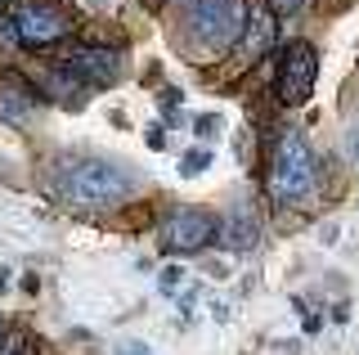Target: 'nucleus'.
Listing matches in <instances>:
<instances>
[{
    "instance_id": "obj_1",
    "label": "nucleus",
    "mask_w": 359,
    "mask_h": 355,
    "mask_svg": "<svg viewBox=\"0 0 359 355\" xmlns=\"http://www.w3.org/2000/svg\"><path fill=\"white\" fill-rule=\"evenodd\" d=\"M130 194V180L108 158H67L59 162V198L72 207H117Z\"/></svg>"
},
{
    "instance_id": "obj_2",
    "label": "nucleus",
    "mask_w": 359,
    "mask_h": 355,
    "mask_svg": "<svg viewBox=\"0 0 359 355\" xmlns=\"http://www.w3.org/2000/svg\"><path fill=\"white\" fill-rule=\"evenodd\" d=\"M0 36L22 50H50L72 36V18L54 0H9L0 14Z\"/></svg>"
},
{
    "instance_id": "obj_3",
    "label": "nucleus",
    "mask_w": 359,
    "mask_h": 355,
    "mask_svg": "<svg viewBox=\"0 0 359 355\" xmlns=\"http://www.w3.org/2000/svg\"><path fill=\"white\" fill-rule=\"evenodd\" d=\"M269 203L274 207H287V203H301L310 189H314V153L310 144L297 135V130H287V135H278L274 144V158H269Z\"/></svg>"
},
{
    "instance_id": "obj_4",
    "label": "nucleus",
    "mask_w": 359,
    "mask_h": 355,
    "mask_svg": "<svg viewBox=\"0 0 359 355\" xmlns=\"http://www.w3.org/2000/svg\"><path fill=\"white\" fill-rule=\"evenodd\" d=\"M184 5V18H189V32L207 46H233L243 41V27H247V5L243 0H180Z\"/></svg>"
},
{
    "instance_id": "obj_5",
    "label": "nucleus",
    "mask_w": 359,
    "mask_h": 355,
    "mask_svg": "<svg viewBox=\"0 0 359 355\" xmlns=\"http://www.w3.org/2000/svg\"><path fill=\"white\" fill-rule=\"evenodd\" d=\"M220 239V220L207 207H180L162 220V252L166 257H198Z\"/></svg>"
},
{
    "instance_id": "obj_6",
    "label": "nucleus",
    "mask_w": 359,
    "mask_h": 355,
    "mask_svg": "<svg viewBox=\"0 0 359 355\" xmlns=\"http://www.w3.org/2000/svg\"><path fill=\"white\" fill-rule=\"evenodd\" d=\"M314 76H319V54H314L310 41H297V46H287L283 63H278V76H274L278 104H287V108L306 104L310 91H314Z\"/></svg>"
},
{
    "instance_id": "obj_7",
    "label": "nucleus",
    "mask_w": 359,
    "mask_h": 355,
    "mask_svg": "<svg viewBox=\"0 0 359 355\" xmlns=\"http://www.w3.org/2000/svg\"><path fill=\"white\" fill-rule=\"evenodd\" d=\"M67 72H76L86 86H112L121 76V54L104 50V46H72L63 59Z\"/></svg>"
},
{
    "instance_id": "obj_8",
    "label": "nucleus",
    "mask_w": 359,
    "mask_h": 355,
    "mask_svg": "<svg viewBox=\"0 0 359 355\" xmlns=\"http://www.w3.org/2000/svg\"><path fill=\"white\" fill-rule=\"evenodd\" d=\"M274 36H278V18H274V9H269V5H252V9H247L243 41H238L243 59H261V54L274 46Z\"/></svg>"
},
{
    "instance_id": "obj_9",
    "label": "nucleus",
    "mask_w": 359,
    "mask_h": 355,
    "mask_svg": "<svg viewBox=\"0 0 359 355\" xmlns=\"http://www.w3.org/2000/svg\"><path fill=\"white\" fill-rule=\"evenodd\" d=\"M220 239H224L229 252H252L256 239H261V225H256L252 207H233V212L220 220Z\"/></svg>"
},
{
    "instance_id": "obj_10",
    "label": "nucleus",
    "mask_w": 359,
    "mask_h": 355,
    "mask_svg": "<svg viewBox=\"0 0 359 355\" xmlns=\"http://www.w3.org/2000/svg\"><path fill=\"white\" fill-rule=\"evenodd\" d=\"M36 104H41V95L32 91V86H22L18 76H5V81H0V117L5 121H27Z\"/></svg>"
},
{
    "instance_id": "obj_11",
    "label": "nucleus",
    "mask_w": 359,
    "mask_h": 355,
    "mask_svg": "<svg viewBox=\"0 0 359 355\" xmlns=\"http://www.w3.org/2000/svg\"><path fill=\"white\" fill-rule=\"evenodd\" d=\"M207 166H211V153L207 149H194V153L180 158V171H184V175H198V171H207Z\"/></svg>"
},
{
    "instance_id": "obj_12",
    "label": "nucleus",
    "mask_w": 359,
    "mask_h": 355,
    "mask_svg": "<svg viewBox=\"0 0 359 355\" xmlns=\"http://www.w3.org/2000/svg\"><path fill=\"white\" fill-rule=\"evenodd\" d=\"M27 351V333H5V342H0V355H22Z\"/></svg>"
},
{
    "instance_id": "obj_13",
    "label": "nucleus",
    "mask_w": 359,
    "mask_h": 355,
    "mask_svg": "<svg viewBox=\"0 0 359 355\" xmlns=\"http://www.w3.org/2000/svg\"><path fill=\"white\" fill-rule=\"evenodd\" d=\"M301 5H306V0H269V9H274V14H297Z\"/></svg>"
},
{
    "instance_id": "obj_14",
    "label": "nucleus",
    "mask_w": 359,
    "mask_h": 355,
    "mask_svg": "<svg viewBox=\"0 0 359 355\" xmlns=\"http://www.w3.org/2000/svg\"><path fill=\"white\" fill-rule=\"evenodd\" d=\"M180 283H184V279H180V270H175V265H171V270H162V293H175Z\"/></svg>"
},
{
    "instance_id": "obj_15",
    "label": "nucleus",
    "mask_w": 359,
    "mask_h": 355,
    "mask_svg": "<svg viewBox=\"0 0 359 355\" xmlns=\"http://www.w3.org/2000/svg\"><path fill=\"white\" fill-rule=\"evenodd\" d=\"M216 126H220V121L211 117V113H202V117L194 121V130H198V135H211V130H216Z\"/></svg>"
},
{
    "instance_id": "obj_16",
    "label": "nucleus",
    "mask_w": 359,
    "mask_h": 355,
    "mask_svg": "<svg viewBox=\"0 0 359 355\" xmlns=\"http://www.w3.org/2000/svg\"><path fill=\"white\" fill-rule=\"evenodd\" d=\"M144 140H149V149H162V144H166L162 140V126H149V135H144Z\"/></svg>"
},
{
    "instance_id": "obj_17",
    "label": "nucleus",
    "mask_w": 359,
    "mask_h": 355,
    "mask_svg": "<svg viewBox=\"0 0 359 355\" xmlns=\"http://www.w3.org/2000/svg\"><path fill=\"white\" fill-rule=\"evenodd\" d=\"M121 355H153V351L144 347V342H126V347H121Z\"/></svg>"
},
{
    "instance_id": "obj_18",
    "label": "nucleus",
    "mask_w": 359,
    "mask_h": 355,
    "mask_svg": "<svg viewBox=\"0 0 359 355\" xmlns=\"http://www.w3.org/2000/svg\"><path fill=\"white\" fill-rule=\"evenodd\" d=\"M18 288H22V293H36L41 279H36V274H22V283H18Z\"/></svg>"
},
{
    "instance_id": "obj_19",
    "label": "nucleus",
    "mask_w": 359,
    "mask_h": 355,
    "mask_svg": "<svg viewBox=\"0 0 359 355\" xmlns=\"http://www.w3.org/2000/svg\"><path fill=\"white\" fill-rule=\"evenodd\" d=\"M0 293H9V270L0 265Z\"/></svg>"
},
{
    "instance_id": "obj_20",
    "label": "nucleus",
    "mask_w": 359,
    "mask_h": 355,
    "mask_svg": "<svg viewBox=\"0 0 359 355\" xmlns=\"http://www.w3.org/2000/svg\"><path fill=\"white\" fill-rule=\"evenodd\" d=\"M351 153H355V158H359V135H351Z\"/></svg>"
},
{
    "instance_id": "obj_21",
    "label": "nucleus",
    "mask_w": 359,
    "mask_h": 355,
    "mask_svg": "<svg viewBox=\"0 0 359 355\" xmlns=\"http://www.w3.org/2000/svg\"><path fill=\"white\" fill-rule=\"evenodd\" d=\"M0 342H5V319H0Z\"/></svg>"
},
{
    "instance_id": "obj_22",
    "label": "nucleus",
    "mask_w": 359,
    "mask_h": 355,
    "mask_svg": "<svg viewBox=\"0 0 359 355\" xmlns=\"http://www.w3.org/2000/svg\"><path fill=\"white\" fill-rule=\"evenodd\" d=\"M22 355H36V347H27V351H22Z\"/></svg>"
},
{
    "instance_id": "obj_23",
    "label": "nucleus",
    "mask_w": 359,
    "mask_h": 355,
    "mask_svg": "<svg viewBox=\"0 0 359 355\" xmlns=\"http://www.w3.org/2000/svg\"><path fill=\"white\" fill-rule=\"evenodd\" d=\"M95 5H99V0H95Z\"/></svg>"
}]
</instances>
